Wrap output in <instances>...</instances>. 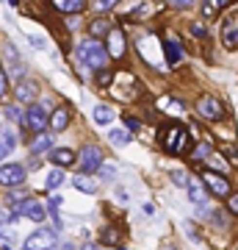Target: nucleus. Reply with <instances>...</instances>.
Instances as JSON below:
<instances>
[{"mask_svg":"<svg viewBox=\"0 0 238 250\" xmlns=\"http://www.w3.org/2000/svg\"><path fill=\"white\" fill-rule=\"evenodd\" d=\"M92 117H94V123H97V125H108L111 120H114V108H108V106H97Z\"/></svg>","mask_w":238,"mask_h":250,"instance_id":"obj_20","label":"nucleus"},{"mask_svg":"<svg viewBox=\"0 0 238 250\" xmlns=\"http://www.w3.org/2000/svg\"><path fill=\"white\" fill-rule=\"evenodd\" d=\"M58 11H67V14H75V11H83L86 0H50Z\"/></svg>","mask_w":238,"mask_h":250,"instance_id":"obj_18","label":"nucleus"},{"mask_svg":"<svg viewBox=\"0 0 238 250\" xmlns=\"http://www.w3.org/2000/svg\"><path fill=\"white\" fill-rule=\"evenodd\" d=\"M116 3H119V0H94V9H97V11H108V9H114Z\"/></svg>","mask_w":238,"mask_h":250,"instance_id":"obj_28","label":"nucleus"},{"mask_svg":"<svg viewBox=\"0 0 238 250\" xmlns=\"http://www.w3.org/2000/svg\"><path fill=\"white\" fill-rule=\"evenodd\" d=\"M6 114L11 117V120H19V108H14V106H9L6 108Z\"/></svg>","mask_w":238,"mask_h":250,"instance_id":"obj_34","label":"nucleus"},{"mask_svg":"<svg viewBox=\"0 0 238 250\" xmlns=\"http://www.w3.org/2000/svg\"><path fill=\"white\" fill-rule=\"evenodd\" d=\"M9 220H11V214H6V211H0V225H3V223H9Z\"/></svg>","mask_w":238,"mask_h":250,"instance_id":"obj_36","label":"nucleus"},{"mask_svg":"<svg viewBox=\"0 0 238 250\" xmlns=\"http://www.w3.org/2000/svg\"><path fill=\"white\" fill-rule=\"evenodd\" d=\"M58 206H61V197H58V195H53V197H50V208H53V211H55Z\"/></svg>","mask_w":238,"mask_h":250,"instance_id":"obj_35","label":"nucleus"},{"mask_svg":"<svg viewBox=\"0 0 238 250\" xmlns=\"http://www.w3.org/2000/svg\"><path fill=\"white\" fill-rule=\"evenodd\" d=\"M53 150V134L44 131V134H36V139L31 142V153H47Z\"/></svg>","mask_w":238,"mask_h":250,"instance_id":"obj_14","label":"nucleus"},{"mask_svg":"<svg viewBox=\"0 0 238 250\" xmlns=\"http://www.w3.org/2000/svg\"><path fill=\"white\" fill-rule=\"evenodd\" d=\"M83 250H100V248L94 245V242H86V245H83Z\"/></svg>","mask_w":238,"mask_h":250,"instance_id":"obj_37","label":"nucleus"},{"mask_svg":"<svg viewBox=\"0 0 238 250\" xmlns=\"http://www.w3.org/2000/svg\"><path fill=\"white\" fill-rule=\"evenodd\" d=\"M19 214L28 217V220H34V223H42V220H44V208L36 203L34 197H31V200H22L19 206L11 208V217H19Z\"/></svg>","mask_w":238,"mask_h":250,"instance_id":"obj_6","label":"nucleus"},{"mask_svg":"<svg viewBox=\"0 0 238 250\" xmlns=\"http://www.w3.org/2000/svg\"><path fill=\"white\" fill-rule=\"evenodd\" d=\"M230 211H233V214H238V195L230 197Z\"/></svg>","mask_w":238,"mask_h":250,"instance_id":"obj_33","label":"nucleus"},{"mask_svg":"<svg viewBox=\"0 0 238 250\" xmlns=\"http://www.w3.org/2000/svg\"><path fill=\"white\" fill-rule=\"evenodd\" d=\"M106 50H108L111 59H122L125 56V34L122 31L111 28V34H108V39H106Z\"/></svg>","mask_w":238,"mask_h":250,"instance_id":"obj_8","label":"nucleus"},{"mask_svg":"<svg viewBox=\"0 0 238 250\" xmlns=\"http://www.w3.org/2000/svg\"><path fill=\"white\" fill-rule=\"evenodd\" d=\"M172 181H175L177 187H188V181H191V178H188L183 170H172Z\"/></svg>","mask_w":238,"mask_h":250,"instance_id":"obj_26","label":"nucleus"},{"mask_svg":"<svg viewBox=\"0 0 238 250\" xmlns=\"http://www.w3.org/2000/svg\"><path fill=\"white\" fill-rule=\"evenodd\" d=\"M111 78H114V75H111V72H108V70H100V75H97L100 86H108V83H111Z\"/></svg>","mask_w":238,"mask_h":250,"instance_id":"obj_29","label":"nucleus"},{"mask_svg":"<svg viewBox=\"0 0 238 250\" xmlns=\"http://www.w3.org/2000/svg\"><path fill=\"white\" fill-rule=\"evenodd\" d=\"M208 156H211V145L208 142H202V145L194 147V161H202V159H208Z\"/></svg>","mask_w":238,"mask_h":250,"instance_id":"obj_23","label":"nucleus"},{"mask_svg":"<svg viewBox=\"0 0 238 250\" xmlns=\"http://www.w3.org/2000/svg\"><path fill=\"white\" fill-rule=\"evenodd\" d=\"M22 123H25L28 131H34V134H44V128H47V123H50V117H47V106H31L22 114Z\"/></svg>","mask_w":238,"mask_h":250,"instance_id":"obj_2","label":"nucleus"},{"mask_svg":"<svg viewBox=\"0 0 238 250\" xmlns=\"http://www.w3.org/2000/svg\"><path fill=\"white\" fill-rule=\"evenodd\" d=\"M6 89H9V78H6V72L0 70V98L6 95Z\"/></svg>","mask_w":238,"mask_h":250,"instance_id":"obj_30","label":"nucleus"},{"mask_svg":"<svg viewBox=\"0 0 238 250\" xmlns=\"http://www.w3.org/2000/svg\"><path fill=\"white\" fill-rule=\"evenodd\" d=\"M221 42L227 47H238V14H230L221 25Z\"/></svg>","mask_w":238,"mask_h":250,"instance_id":"obj_9","label":"nucleus"},{"mask_svg":"<svg viewBox=\"0 0 238 250\" xmlns=\"http://www.w3.org/2000/svg\"><path fill=\"white\" fill-rule=\"evenodd\" d=\"M188 200L194 206H202L208 200V192H205V187L200 181H188Z\"/></svg>","mask_w":238,"mask_h":250,"instance_id":"obj_15","label":"nucleus"},{"mask_svg":"<svg viewBox=\"0 0 238 250\" xmlns=\"http://www.w3.org/2000/svg\"><path fill=\"white\" fill-rule=\"evenodd\" d=\"M14 145H17V136H14V131L3 128V131H0V161H3L11 150H14Z\"/></svg>","mask_w":238,"mask_h":250,"instance_id":"obj_13","label":"nucleus"},{"mask_svg":"<svg viewBox=\"0 0 238 250\" xmlns=\"http://www.w3.org/2000/svg\"><path fill=\"white\" fill-rule=\"evenodd\" d=\"M164 53H166V64H172V67H177L180 64V45H177L175 39H166L164 42Z\"/></svg>","mask_w":238,"mask_h":250,"instance_id":"obj_17","label":"nucleus"},{"mask_svg":"<svg viewBox=\"0 0 238 250\" xmlns=\"http://www.w3.org/2000/svg\"><path fill=\"white\" fill-rule=\"evenodd\" d=\"M61 250H78V248H75L72 242H64V245H61Z\"/></svg>","mask_w":238,"mask_h":250,"instance_id":"obj_38","label":"nucleus"},{"mask_svg":"<svg viewBox=\"0 0 238 250\" xmlns=\"http://www.w3.org/2000/svg\"><path fill=\"white\" fill-rule=\"evenodd\" d=\"M92 34H97V36L111 34V28H108V22H103V20H94V22H92Z\"/></svg>","mask_w":238,"mask_h":250,"instance_id":"obj_25","label":"nucleus"},{"mask_svg":"<svg viewBox=\"0 0 238 250\" xmlns=\"http://www.w3.org/2000/svg\"><path fill=\"white\" fill-rule=\"evenodd\" d=\"M72 114H70V108L61 106V108H55L53 114H50V128H53V134H58V131H64L67 125H70Z\"/></svg>","mask_w":238,"mask_h":250,"instance_id":"obj_11","label":"nucleus"},{"mask_svg":"<svg viewBox=\"0 0 238 250\" xmlns=\"http://www.w3.org/2000/svg\"><path fill=\"white\" fill-rule=\"evenodd\" d=\"M161 250H177V248H172V245H166V248H161Z\"/></svg>","mask_w":238,"mask_h":250,"instance_id":"obj_39","label":"nucleus"},{"mask_svg":"<svg viewBox=\"0 0 238 250\" xmlns=\"http://www.w3.org/2000/svg\"><path fill=\"white\" fill-rule=\"evenodd\" d=\"M97 172H100V178H103V181H111V178L116 175V170L111 167V164H103V167H100Z\"/></svg>","mask_w":238,"mask_h":250,"instance_id":"obj_27","label":"nucleus"},{"mask_svg":"<svg viewBox=\"0 0 238 250\" xmlns=\"http://www.w3.org/2000/svg\"><path fill=\"white\" fill-rule=\"evenodd\" d=\"M64 184V172H50V175H47V184H44V187L50 189V192H53V189H58Z\"/></svg>","mask_w":238,"mask_h":250,"instance_id":"obj_22","label":"nucleus"},{"mask_svg":"<svg viewBox=\"0 0 238 250\" xmlns=\"http://www.w3.org/2000/svg\"><path fill=\"white\" fill-rule=\"evenodd\" d=\"M78 59L86 67H92V70H103L108 64V50L103 47V42H97V39H83L78 45Z\"/></svg>","mask_w":238,"mask_h":250,"instance_id":"obj_1","label":"nucleus"},{"mask_svg":"<svg viewBox=\"0 0 238 250\" xmlns=\"http://www.w3.org/2000/svg\"><path fill=\"white\" fill-rule=\"evenodd\" d=\"M78 164H80V170L83 172H97L100 167H103V150L100 147H83L78 156Z\"/></svg>","mask_w":238,"mask_h":250,"instance_id":"obj_4","label":"nucleus"},{"mask_svg":"<svg viewBox=\"0 0 238 250\" xmlns=\"http://www.w3.org/2000/svg\"><path fill=\"white\" fill-rule=\"evenodd\" d=\"M172 6H177V9H188V6H194V0H169Z\"/></svg>","mask_w":238,"mask_h":250,"instance_id":"obj_32","label":"nucleus"},{"mask_svg":"<svg viewBox=\"0 0 238 250\" xmlns=\"http://www.w3.org/2000/svg\"><path fill=\"white\" fill-rule=\"evenodd\" d=\"M34 98H36V83L34 81H22L17 86V100L19 103H31Z\"/></svg>","mask_w":238,"mask_h":250,"instance_id":"obj_19","label":"nucleus"},{"mask_svg":"<svg viewBox=\"0 0 238 250\" xmlns=\"http://www.w3.org/2000/svg\"><path fill=\"white\" fill-rule=\"evenodd\" d=\"M50 161L53 164H61V167H70V164H75V153L70 147H53L50 150Z\"/></svg>","mask_w":238,"mask_h":250,"instance_id":"obj_12","label":"nucleus"},{"mask_svg":"<svg viewBox=\"0 0 238 250\" xmlns=\"http://www.w3.org/2000/svg\"><path fill=\"white\" fill-rule=\"evenodd\" d=\"M0 184L9 187V189L25 184V167L22 164H3L0 167Z\"/></svg>","mask_w":238,"mask_h":250,"instance_id":"obj_5","label":"nucleus"},{"mask_svg":"<svg viewBox=\"0 0 238 250\" xmlns=\"http://www.w3.org/2000/svg\"><path fill=\"white\" fill-rule=\"evenodd\" d=\"M72 184H75V189L86 192V195H94V192H97V181L92 178V175H75Z\"/></svg>","mask_w":238,"mask_h":250,"instance_id":"obj_16","label":"nucleus"},{"mask_svg":"<svg viewBox=\"0 0 238 250\" xmlns=\"http://www.w3.org/2000/svg\"><path fill=\"white\" fill-rule=\"evenodd\" d=\"M0 245H3V250H9V248H11V233L0 231Z\"/></svg>","mask_w":238,"mask_h":250,"instance_id":"obj_31","label":"nucleus"},{"mask_svg":"<svg viewBox=\"0 0 238 250\" xmlns=\"http://www.w3.org/2000/svg\"><path fill=\"white\" fill-rule=\"evenodd\" d=\"M103 242H106V245H119V233H116V228H106V231H103Z\"/></svg>","mask_w":238,"mask_h":250,"instance_id":"obj_24","label":"nucleus"},{"mask_svg":"<svg viewBox=\"0 0 238 250\" xmlns=\"http://www.w3.org/2000/svg\"><path fill=\"white\" fill-rule=\"evenodd\" d=\"M108 139H111V145H128L130 142V134H128V131H111Z\"/></svg>","mask_w":238,"mask_h":250,"instance_id":"obj_21","label":"nucleus"},{"mask_svg":"<svg viewBox=\"0 0 238 250\" xmlns=\"http://www.w3.org/2000/svg\"><path fill=\"white\" fill-rule=\"evenodd\" d=\"M202 184L211 189L213 195H219V197L230 195V181H227V178H221L219 172H211V170H208V172L202 175Z\"/></svg>","mask_w":238,"mask_h":250,"instance_id":"obj_7","label":"nucleus"},{"mask_svg":"<svg viewBox=\"0 0 238 250\" xmlns=\"http://www.w3.org/2000/svg\"><path fill=\"white\" fill-rule=\"evenodd\" d=\"M55 248V233L50 228H39L25 239V250H53Z\"/></svg>","mask_w":238,"mask_h":250,"instance_id":"obj_3","label":"nucleus"},{"mask_svg":"<svg viewBox=\"0 0 238 250\" xmlns=\"http://www.w3.org/2000/svg\"><path fill=\"white\" fill-rule=\"evenodd\" d=\"M197 111H200L205 120H221V117H224L221 106H219V103H216L213 98H202L200 103H197Z\"/></svg>","mask_w":238,"mask_h":250,"instance_id":"obj_10","label":"nucleus"}]
</instances>
